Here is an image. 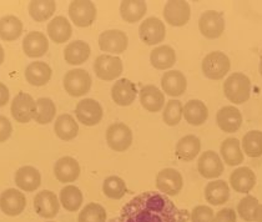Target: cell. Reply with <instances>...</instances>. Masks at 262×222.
Here are the masks:
<instances>
[{
    "label": "cell",
    "instance_id": "cell-1",
    "mask_svg": "<svg viewBox=\"0 0 262 222\" xmlns=\"http://www.w3.org/2000/svg\"><path fill=\"white\" fill-rule=\"evenodd\" d=\"M189 212L180 210L164 193L142 192L121 209L110 222H186Z\"/></svg>",
    "mask_w": 262,
    "mask_h": 222
},
{
    "label": "cell",
    "instance_id": "cell-2",
    "mask_svg": "<svg viewBox=\"0 0 262 222\" xmlns=\"http://www.w3.org/2000/svg\"><path fill=\"white\" fill-rule=\"evenodd\" d=\"M224 93L233 104H244L250 99L251 81L245 74H231L225 81Z\"/></svg>",
    "mask_w": 262,
    "mask_h": 222
},
{
    "label": "cell",
    "instance_id": "cell-3",
    "mask_svg": "<svg viewBox=\"0 0 262 222\" xmlns=\"http://www.w3.org/2000/svg\"><path fill=\"white\" fill-rule=\"evenodd\" d=\"M230 59L222 51H212L205 56L202 61V71L206 78L211 80H220L229 73Z\"/></svg>",
    "mask_w": 262,
    "mask_h": 222
},
{
    "label": "cell",
    "instance_id": "cell-4",
    "mask_svg": "<svg viewBox=\"0 0 262 222\" xmlns=\"http://www.w3.org/2000/svg\"><path fill=\"white\" fill-rule=\"evenodd\" d=\"M91 82V76L86 70L74 69L65 74L64 89L73 98H79L89 93Z\"/></svg>",
    "mask_w": 262,
    "mask_h": 222
},
{
    "label": "cell",
    "instance_id": "cell-5",
    "mask_svg": "<svg viewBox=\"0 0 262 222\" xmlns=\"http://www.w3.org/2000/svg\"><path fill=\"white\" fill-rule=\"evenodd\" d=\"M106 141L110 149L114 151H126L133 144V131L127 125L116 122L107 127Z\"/></svg>",
    "mask_w": 262,
    "mask_h": 222
},
{
    "label": "cell",
    "instance_id": "cell-6",
    "mask_svg": "<svg viewBox=\"0 0 262 222\" xmlns=\"http://www.w3.org/2000/svg\"><path fill=\"white\" fill-rule=\"evenodd\" d=\"M69 16L79 28H88L96 18V7L89 0H75L69 7Z\"/></svg>",
    "mask_w": 262,
    "mask_h": 222
},
{
    "label": "cell",
    "instance_id": "cell-7",
    "mask_svg": "<svg viewBox=\"0 0 262 222\" xmlns=\"http://www.w3.org/2000/svg\"><path fill=\"white\" fill-rule=\"evenodd\" d=\"M11 115L20 124H27L31 119L35 118L36 101L29 94L19 93L11 102Z\"/></svg>",
    "mask_w": 262,
    "mask_h": 222
},
{
    "label": "cell",
    "instance_id": "cell-8",
    "mask_svg": "<svg viewBox=\"0 0 262 222\" xmlns=\"http://www.w3.org/2000/svg\"><path fill=\"white\" fill-rule=\"evenodd\" d=\"M96 76L101 80L111 81L119 78L122 73V61L120 58L113 55H100L94 62Z\"/></svg>",
    "mask_w": 262,
    "mask_h": 222
},
{
    "label": "cell",
    "instance_id": "cell-9",
    "mask_svg": "<svg viewBox=\"0 0 262 222\" xmlns=\"http://www.w3.org/2000/svg\"><path fill=\"white\" fill-rule=\"evenodd\" d=\"M199 28L205 38H220L225 30L224 14L216 10H207L201 15L199 20Z\"/></svg>",
    "mask_w": 262,
    "mask_h": 222
},
{
    "label": "cell",
    "instance_id": "cell-10",
    "mask_svg": "<svg viewBox=\"0 0 262 222\" xmlns=\"http://www.w3.org/2000/svg\"><path fill=\"white\" fill-rule=\"evenodd\" d=\"M191 9L187 2L184 0H171L167 2L164 8V18L167 24L172 27H184L190 20Z\"/></svg>",
    "mask_w": 262,
    "mask_h": 222
},
{
    "label": "cell",
    "instance_id": "cell-11",
    "mask_svg": "<svg viewBox=\"0 0 262 222\" xmlns=\"http://www.w3.org/2000/svg\"><path fill=\"white\" fill-rule=\"evenodd\" d=\"M102 107L98 101L94 99H84L78 102L75 107V115L78 120L85 126H94L98 125L102 119Z\"/></svg>",
    "mask_w": 262,
    "mask_h": 222
},
{
    "label": "cell",
    "instance_id": "cell-12",
    "mask_svg": "<svg viewBox=\"0 0 262 222\" xmlns=\"http://www.w3.org/2000/svg\"><path fill=\"white\" fill-rule=\"evenodd\" d=\"M184 180L181 173L175 169H164L156 176V187L164 195L176 196L180 193Z\"/></svg>",
    "mask_w": 262,
    "mask_h": 222
},
{
    "label": "cell",
    "instance_id": "cell-13",
    "mask_svg": "<svg viewBox=\"0 0 262 222\" xmlns=\"http://www.w3.org/2000/svg\"><path fill=\"white\" fill-rule=\"evenodd\" d=\"M34 209L36 213L44 218H54L60 209V201L53 191L42 190L34 197Z\"/></svg>",
    "mask_w": 262,
    "mask_h": 222
},
{
    "label": "cell",
    "instance_id": "cell-14",
    "mask_svg": "<svg viewBox=\"0 0 262 222\" xmlns=\"http://www.w3.org/2000/svg\"><path fill=\"white\" fill-rule=\"evenodd\" d=\"M129 39L121 30H106L99 36V47L102 51L111 54H121L127 49Z\"/></svg>",
    "mask_w": 262,
    "mask_h": 222
},
{
    "label": "cell",
    "instance_id": "cell-15",
    "mask_svg": "<svg viewBox=\"0 0 262 222\" xmlns=\"http://www.w3.org/2000/svg\"><path fill=\"white\" fill-rule=\"evenodd\" d=\"M27 198L16 189H8L0 195V210L7 216H18L24 211Z\"/></svg>",
    "mask_w": 262,
    "mask_h": 222
},
{
    "label": "cell",
    "instance_id": "cell-16",
    "mask_svg": "<svg viewBox=\"0 0 262 222\" xmlns=\"http://www.w3.org/2000/svg\"><path fill=\"white\" fill-rule=\"evenodd\" d=\"M165 34H166V29H165L164 23L160 19L154 18V16L144 20L139 28L140 39L146 45L160 44L165 39Z\"/></svg>",
    "mask_w": 262,
    "mask_h": 222
},
{
    "label": "cell",
    "instance_id": "cell-17",
    "mask_svg": "<svg viewBox=\"0 0 262 222\" xmlns=\"http://www.w3.org/2000/svg\"><path fill=\"white\" fill-rule=\"evenodd\" d=\"M54 173L61 184H70V182L78 180L79 175H80V165L75 159L70 158V156H64L56 161L55 166H54Z\"/></svg>",
    "mask_w": 262,
    "mask_h": 222
},
{
    "label": "cell",
    "instance_id": "cell-18",
    "mask_svg": "<svg viewBox=\"0 0 262 222\" xmlns=\"http://www.w3.org/2000/svg\"><path fill=\"white\" fill-rule=\"evenodd\" d=\"M199 172L205 179H215L224 172V164L215 151H205L198 162Z\"/></svg>",
    "mask_w": 262,
    "mask_h": 222
},
{
    "label": "cell",
    "instance_id": "cell-19",
    "mask_svg": "<svg viewBox=\"0 0 262 222\" xmlns=\"http://www.w3.org/2000/svg\"><path fill=\"white\" fill-rule=\"evenodd\" d=\"M23 49L29 58H40L49 49V41L40 31H30L23 40Z\"/></svg>",
    "mask_w": 262,
    "mask_h": 222
},
{
    "label": "cell",
    "instance_id": "cell-20",
    "mask_svg": "<svg viewBox=\"0 0 262 222\" xmlns=\"http://www.w3.org/2000/svg\"><path fill=\"white\" fill-rule=\"evenodd\" d=\"M136 85L127 79H120L114 84L111 89V98L115 104L120 106H129L136 98Z\"/></svg>",
    "mask_w": 262,
    "mask_h": 222
},
{
    "label": "cell",
    "instance_id": "cell-21",
    "mask_svg": "<svg viewBox=\"0 0 262 222\" xmlns=\"http://www.w3.org/2000/svg\"><path fill=\"white\" fill-rule=\"evenodd\" d=\"M161 86L164 93L167 95L181 96L186 91L187 81L181 71L171 70L162 75Z\"/></svg>",
    "mask_w": 262,
    "mask_h": 222
},
{
    "label": "cell",
    "instance_id": "cell-22",
    "mask_svg": "<svg viewBox=\"0 0 262 222\" xmlns=\"http://www.w3.org/2000/svg\"><path fill=\"white\" fill-rule=\"evenodd\" d=\"M216 121L222 131L225 132H235L241 127L242 115L240 110L236 109L235 106H224L219 110L216 115Z\"/></svg>",
    "mask_w": 262,
    "mask_h": 222
},
{
    "label": "cell",
    "instance_id": "cell-23",
    "mask_svg": "<svg viewBox=\"0 0 262 222\" xmlns=\"http://www.w3.org/2000/svg\"><path fill=\"white\" fill-rule=\"evenodd\" d=\"M15 184L23 191H35L41 184L40 172L33 166H23L15 173Z\"/></svg>",
    "mask_w": 262,
    "mask_h": 222
},
{
    "label": "cell",
    "instance_id": "cell-24",
    "mask_svg": "<svg viewBox=\"0 0 262 222\" xmlns=\"http://www.w3.org/2000/svg\"><path fill=\"white\" fill-rule=\"evenodd\" d=\"M51 68L44 61L31 62L25 69V79L33 86H44L51 79Z\"/></svg>",
    "mask_w": 262,
    "mask_h": 222
},
{
    "label": "cell",
    "instance_id": "cell-25",
    "mask_svg": "<svg viewBox=\"0 0 262 222\" xmlns=\"http://www.w3.org/2000/svg\"><path fill=\"white\" fill-rule=\"evenodd\" d=\"M140 102L150 113H158L164 107L165 96L155 85H145L140 91Z\"/></svg>",
    "mask_w": 262,
    "mask_h": 222
},
{
    "label": "cell",
    "instance_id": "cell-26",
    "mask_svg": "<svg viewBox=\"0 0 262 222\" xmlns=\"http://www.w3.org/2000/svg\"><path fill=\"white\" fill-rule=\"evenodd\" d=\"M48 35L56 44H62L70 39L73 28L65 16H56L48 24Z\"/></svg>",
    "mask_w": 262,
    "mask_h": 222
},
{
    "label": "cell",
    "instance_id": "cell-27",
    "mask_svg": "<svg viewBox=\"0 0 262 222\" xmlns=\"http://www.w3.org/2000/svg\"><path fill=\"white\" fill-rule=\"evenodd\" d=\"M230 184L235 191L247 193L253 189L256 184V176L249 167H240L236 169L230 176Z\"/></svg>",
    "mask_w": 262,
    "mask_h": 222
},
{
    "label": "cell",
    "instance_id": "cell-28",
    "mask_svg": "<svg viewBox=\"0 0 262 222\" xmlns=\"http://www.w3.org/2000/svg\"><path fill=\"white\" fill-rule=\"evenodd\" d=\"M90 51V47L88 42L75 40L68 44V47L65 48L64 59L70 65H81L89 59Z\"/></svg>",
    "mask_w": 262,
    "mask_h": 222
},
{
    "label": "cell",
    "instance_id": "cell-29",
    "mask_svg": "<svg viewBox=\"0 0 262 222\" xmlns=\"http://www.w3.org/2000/svg\"><path fill=\"white\" fill-rule=\"evenodd\" d=\"M209 110L200 100H190L184 106V118L192 126H200L207 120Z\"/></svg>",
    "mask_w": 262,
    "mask_h": 222
},
{
    "label": "cell",
    "instance_id": "cell-30",
    "mask_svg": "<svg viewBox=\"0 0 262 222\" xmlns=\"http://www.w3.org/2000/svg\"><path fill=\"white\" fill-rule=\"evenodd\" d=\"M230 197V189L227 184L222 180L209 182L205 189V198L213 206H220L226 204Z\"/></svg>",
    "mask_w": 262,
    "mask_h": 222
},
{
    "label": "cell",
    "instance_id": "cell-31",
    "mask_svg": "<svg viewBox=\"0 0 262 222\" xmlns=\"http://www.w3.org/2000/svg\"><path fill=\"white\" fill-rule=\"evenodd\" d=\"M150 61L158 70H166L173 66L176 62L175 50L169 45H161L155 48L150 54Z\"/></svg>",
    "mask_w": 262,
    "mask_h": 222
},
{
    "label": "cell",
    "instance_id": "cell-32",
    "mask_svg": "<svg viewBox=\"0 0 262 222\" xmlns=\"http://www.w3.org/2000/svg\"><path fill=\"white\" fill-rule=\"evenodd\" d=\"M200 140L195 135H186L176 145V155L182 161H191L200 152Z\"/></svg>",
    "mask_w": 262,
    "mask_h": 222
},
{
    "label": "cell",
    "instance_id": "cell-33",
    "mask_svg": "<svg viewBox=\"0 0 262 222\" xmlns=\"http://www.w3.org/2000/svg\"><path fill=\"white\" fill-rule=\"evenodd\" d=\"M54 130L59 139L64 141H70L78 136L79 126L73 116L69 114H62L56 119Z\"/></svg>",
    "mask_w": 262,
    "mask_h": 222
},
{
    "label": "cell",
    "instance_id": "cell-34",
    "mask_svg": "<svg viewBox=\"0 0 262 222\" xmlns=\"http://www.w3.org/2000/svg\"><path fill=\"white\" fill-rule=\"evenodd\" d=\"M220 152L224 158L225 164L230 165V166H236L244 161V153L241 151L240 141L235 138H229L222 142Z\"/></svg>",
    "mask_w": 262,
    "mask_h": 222
},
{
    "label": "cell",
    "instance_id": "cell-35",
    "mask_svg": "<svg viewBox=\"0 0 262 222\" xmlns=\"http://www.w3.org/2000/svg\"><path fill=\"white\" fill-rule=\"evenodd\" d=\"M146 3L142 0H125L120 4V14L125 21L136 23L146 14Z\"/></svg>",
    "mask_w": 262,
    "mask_h": 222
},
{
    "label": "cell",
    "instance_id": "cell-36",
    "mask_svg": "<svg viewBox=\"0 0 262 222\" xmlns=\"http://www.w3.org/2000/svg\"><path fill=\"white\" fill-rule=\"evenodd\" d=\"M23 23L14 15H5L0 19V38L5 41H14L21 35Z\"/></svg>",
    "mask_w": 262,
    "mask_h": 222
},
{
    "label": "cell",
    "instance_id": "cell-37",
    "mask_svg": "<svg viewBox=\"0 0 262 222\" xmlns=\"http://www.w3.org/2000/svg\"><path fill=\"white\" fill-rule=\"evenodd\" d=\"M56 9L54 0H33L29 3V14L35 21H47L53 16Z\"/></svg>",
    "mask_w": 262,
    "mask_h": 222
},
{
    "label": "cell",
    "instance_id": "cell-38",
    "mask_svg": "<svg viewBox=\"0 0 262 222\" xmlns=\"http://www.w3.org/2000/svg\"><path fill=\"white\" fill-rule=\"evenodd\" d=\"M82 193L74 185H68L60 191V204L67 211H78L82 205Z\"/></svg>",
    "mask_w": 262,
    "mask_h": 222
},
{
    "label": "cell",
    "instance_id": "cell-39",
    "mask_svg": "<svg viewBox=\"0 0 262 222\" xmlns=\"http://www.w3.org/2000/svg\"><path fill=\"white\" fill-rule=\"evenodd\" d=\"M242 147L250 158H260L262 155V132L258 130L247 132L242 139Z\"/></svg>",
    "mask_w": 262,
    "mask_h": 222
},
{
    "label": "cell",
    "instance_id": "cell-40",
    "mask_svg": "<svg viewBox=\"0 0 262 222\" xmlns=\"http://www.w3.org/2000/svg\"><path fill=\"white\" fill-rule=\"evenodd\" d=\"M102 191L109 198L113 200H120L127 192V187L125 181L119 176H109L105 179L102 185Z\"/></svg>",
    "mask_w": 262,
    "mask_h": 222
},
{
    "label": "cell",
    "instance_id": "cell-41",
    "mask_svg": "<svg viewBox=\"0 0 262 222\" xmlns=\"http://www.w3.org/2000/svg\"><path fill=\"white\" fill-rule=\"evenodd\" d=\"M56 114V106L51 99L48 98H40L36 101V114H35V120L38 124L45 125L55 118Z\"/></svg>",
    "mask_w": 262,
    "mask_h": 222
},
{
    "label": "cell",
    "instance_id": "cell-42",
    "mask_svg": "<svg viewBox=\"0 0 262 222\" xmlns=\"http://www.w3.org/2000/svg\"><path fill=\"white\" fill-rule=\"evenodd\" d=\"M78 222H106V211L101 205L91 202L79 213Z\"/></svg>",
    "mask_w": 262,
    "mask_h": 222
},
{
    "label": "cell",
    "instance_id": "cell-43",
    "mask_svg": "<svg viewBox=\"0 0 262 222\" xmlns=\"http://www.w3.org/2000/svg\"><path fill=\"white\" fill-rule=\"evenodd\" d=\"M182 114H184V106H182L181 101L179 100H170L165 106L164 114H162V119L164 122L169 126H175L181 121Z\"/></svg>",
    "mask_w": 262,
    "mask_h": 222
},
{
    "label": "cell",
    "instance_id": "cell-44",
    "mask_svg": "<svg viewBox=\"0 0 262 222\" xmlns=\"http://www.w3.org/2000/svg\"><path fill=\"white\" fill-rule=\"evenodd\" d=\"M257 198L253 197V196H246L240 201V204L237 205V212L241 216L242 220L251 222L253 221V215H255L256 207L258 206Z\"/></svg>",
    "mask_w": 262,
    "mask_h": 222
},
{
    "label": "cell",
    "instance_id": "cell-45",
    "mask_svg": "<svg viewBox=\"0 0 262 222\" xmlns=\"http://www.w3.org/2000/svg\"><path fill=\"white\" fill-rule=\"evenodd\" d=\"M213 211L211 207L200 205L196 206L191 212V221L192 222H213Z\"/></svg>",
    "mask_w": 262,
    "mask_h": 222
},
{
    "label": "cell",
    "instance_id": "cell-46",
    "mask_svg": "<svg viewBox=\"0 0 262 222\" xmlns=\"http://www.w3.org/2000/svg\"><path fill=\"white\" fill-rule=\"evenodd\" d=\"M13 127L10 121L5 116L0 115V142H5L10 138Z\"/></svg>",
    "mask_w": 262,
    "mask_h": 222
},
{
    "label": "cell",
    "instance_id": "cell-47",
    "mask_svg": "<svg viewBox=\"0 0 262 222\" xmlns=\"http://www.w3.org/2000/svg\"><path fill=\"white\" fill-rule=\"evenodd\" d=\"M213 222H236V212L232 209H222L216 212Z\"/></svg>",
    "mask_w": 262,
    "mask_h": 222
},
{
    "label": "cell",
    "instance_id": "cell-48",
    "mask_svg": "<svg viewBox=\"0 0 262 222\" xmlns=\"http://www.w3.org/2000/svg\"><path fill=\"white\" fill-rule=\"evenodd\" d=\"M9 101V90H8L7 85L0 82V107L5 106Z\"/></svg>",
    "mask_w": 262,
    "mask_h": 222
},
{
    "label": "cell",
    "instance_id": "cell-49",
    "mask_svg": "<svg viewBox=\"0 0 262 222\" xmlns=\"http://www.w3.org/2000/svg\"><path fill=\"white\" fill-rule=\"evenodd\" d=\"M253 221L262 222V205H258V206L256 207L255 215H253Z\"/></svg>",
    "mask_w": 262,
    "mask_h": 222
},
{
    "label": "cell",
    "instance_id": "cell-50",
    "mask_svg": "<svg viewBox=\"0 0 262 222\" xmlns=\"http://www.w3.org/2000/svg\"><path fill=\"white\" fill-rule=\"evenodd\" d=\"M3 61H4V49H3V47L0 45V65L3 64Z\"/></svg>",
    "mask_w": 262,
    "mask_h": 222
},
{
    "label": "cell",
    "instance_id": "cell-51",
    "mask_svg": "<svg viewBox=\"0 0 262 222\" xmlns=\"http://www.w3.org/2000/svg\"><path fill=\"white\" fill-rule=\"evenodd\" d=\"M260 74L262 75V58H261V60H260Z\"/></svg>",
    "mask_w": 262,
    "mask_h": 222
},
{
    "label": "cell",
    "instance_id": "cell-52",
    "mask_svg": "<svg viewBox=\"0 0 262 222\" xmlns=\"http://www.w3.org/2000/svg\"><path fill=\"white\" fill-rule=\"evenodd\" d=\"M50 222H53V221H50Z\"/></svg>",
    "mask_w": 262,
    "mask_h": 222
}]
</instances>
